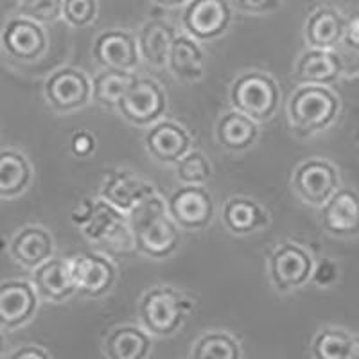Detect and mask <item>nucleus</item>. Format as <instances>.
Wrapping results in <instances>:
<instances>
[{"label": "nucleus", "instance_id": "1", "mask_svg": "<svg viewBox=\"0 0 359 359\" xmlns=\"http://www.w3.org/2000/svg\"><path fill=\"white\" fill-rule=\"evenodd\" d=\"M137 252L155 261L171 257L180 246V226L168 212V205L158 194L139 203L128 214Z\"/></svg>", "mask_w": 359, "mask_h": 359}, {"label": "nucleus", "instance_id": "2", "mask_svg": "<svg viewBox=\"0 0 359 359\" xmlns=\"http://www.w3.org/2000/svg\"><path fill=\"white\" fill-rule=\"evenodd\" d=\"M194 302L172 286H155L139 302L140 325L155 338H169L184 327Z\"/></svg>", "mask_w": 359, "mask_h": 359}, {"label": "nucleus", "instance_id": "3", "mask_svg": "<svg viewBox=\"0 0 359 359\" xmlns=\"http://www.w3.org/2000/svg\"><path fill=\"white\" fill-rule=\"evenodd\" d=\"M339 99L329 86L298 85L287 101L291 128L302 137L327 130L338 118Z\"/></svg>", "mask_w": 359, "mask_h": 359}, {"label": "nucleus", "instance_id": "4", "mask_svg": "<svg viewBox=\"0 0 359 359\" xmlns=\"http://www.w3.org/2000/svg\"><path fill=\"white\" fill-rule=\"evenodd\" d=\"M232 108L248 115L255 123H268L280 107V88L268 72L248 70L230 86Z\"/></svg>", "mask_w": 359, "mask_h": 359}, {"label": "nucleus", "instance_id": "5", "mask_svg": "<svg viewBox=\"0 0 359 359\" xmlns=\"http://www.w3.org/2000/svg\"><path fill=\"white\" fill-rule=\"evenodd\" d=\"M117 111L133 126L149 128L168 111V95L160 83L135 76L133 83L118 102Z\"/></svg>", "mask_w": 359, "mask_h": 359}, {"label": "nucleus", "instance_id": "6", "mask_svg": "<svg viewBox=\"0 0 359 359\" xmlns=\"http://www.w3.org/2000/svg\"><path fill=\"white\" fill-rule=\"evenodd\" d=\"M0 49L13 62L34 63L49 49V36L43 24L15 15L0 31Z\"/></svg>", "mask_w": 359, "mask_h": 359}, {"label": "nucleus", "instance_id": "7", "mask_svg": "<svg viewBox=\"0 0 359 359\" xmlns=\"http://www.w3.org/2000/svg\"><path fill=\"white\" fill-rule=\"evenodd\" d=\"M314 259L304 246L297 243H282L268 259V273L271 284L280 293L300 290L313 278Z\"/></svg>", "mask_w": 359, "mask_h": 359}, {"label": "nucleus", "instance_id": "8", "mask_svg": "<svg viewBox=\"0 0 359 359\" xmlns=\"http://www.w3.org/2000/svg\"><path fill=\"white\" fill-rule=\"evenodd\" d=\"M83 233L88 241L110 250L135 248L131 236L128 214L118 210L107 200H94L92 214L81 226Z\"/></svg>", "mask_w": 359, "mask_h": 359}, {"label": "nucleus", "instance_id": "9", "mask_svg": "<svg viewBox=\"0 0 359 359\" xmlns=\"http://www.w3.org/2000/svg\"><path fill=\"white\" fill-rule=\"evenodd\" d=\"M168 212L180 230L200 232L214 219V198L205 185H185L176 189L165 201Z\"/></svg>", "mask_w": 359, "mask_h": 359}, {"label": "nucleus", "instance_id": "10", "mask_svg": "<svg viewBox=\"0 0 359 359\" xmlns=\"http://www.w3.org/2000/svg\"><path fill=\"white\" fill-rule=\"evenodd\" d=\"M45 101L57 114L81 110L92 101V81L74 67L54 70L43 83Z\"/></svg>", "mask_w": 359, "mask_h": 359}, {"label": "nucleus", "instance_id": "11", "mask_svg": "<svg viewBox=\"0 0 359 359\" xmlns=\"http://www.w3.org/2000/svg\"><path fill=\"white\" fill-rule=\"evenodd\" d=\"M233 9L229 0H189L182 11L185 33L198 41H210L229 31Z\"/></svg>", "mask_w": 359, "mask_h": 359}, {"label": "nucleus", "instance_id": "12", "mask_svg": "<svg viewBox=\"0 0 359 359\" xmlns=\"http://www.w3.org/2000/svg\"><path fill=\"white\" fill-rule=\"evenodd\" d=\"M291 187L306 205L322 207L339 189V172L329 160L314 156L294 169Z\"/></svg>", "mask_w": 359, "mask_h": 359}, {"label": "nucleus", "instance_id": "13", "mask_svg": "<svg viewBox=\"0 0 359 359\" xmlns=\"http://www.w3.org/2000/svg\"><path fill=\"white\" fill-rule=\"evenodd\" d=\"M40 297L31 280L9 278L0 282V329L18 331L36 316Z\"/></svg>", "mask_w": 359, "mask_h": 359}, {"label": "nucleus", "instance_id": "14", "mask_svg": "<svg viewBox=\"0 0 359 359\" xmlns=\"http://www.w3.org/2000/svg\"><path fill=\"white\" fill-rule=\"evenodd\" d=\"M74 286L81 297L101 298L108 294L117 280L114 262L97 252H81L70 259Z\"/></svg>", "mask_w": 359, "mask_h": 359}, {"label": "nucleus", "instance_id": "15", "mask_svg": "<svg viewBox=\"0 0 359 359\" xmlns=\"http://www.w3.org/2000/svg\"><path fill=\"white\" fill-rule=\"evenodd\" d=\"M92 56L101 69L126 72H135L142 62L137 38L126 29L118 27L107 29L97 34L92 45Z\"/></svg>", "mask_w": 359, "mask_h": 359}, {"label": "nucleus", "instance_id": "16", "mask_svg": "<svg viewBox=\"0 0 359 359\" xmlns=\"http://www.w3.org/2000/svg\"><path fill=\"white\" fill-rule=\"evenodd\" d=\"M147 155L163 165H175L185 153L192 149V139L182 124L160 118L149 126L144 137Z\"/></svg>", "mask_w": 359, "mask_h": 359}, {"label": "nucleus", "instance_id": "17", "mask_svg": "<svg viewBox=\"0 0 359 359\" xmlns=\"http://www.w3.org/2000/svg\"><path fill=\"white\" fill-rule=\"evenodd\" d=\"M320 223L327 233L334 237L359 236V194L352 189L339 187L322 205Z\"/></svg>", "mask_w": 359, "mask_h": 359}, {"label": "nucleus", "instance_id": "18", "mask_svg": "<svg viewBox=\"0 0 359 359\" xmlns=\"http://www.w3.org/2000/svg\"><path fill=\"white\" fill-rule=\"evenodd\" d=\"M343 72V60L334 49L309 47L294 63L293 79L297 85L332 86L339 81Z\"/></svg>", "mask_w": 359, "mask_h": 359}, {"label": "nucleus", "instance_id": "19", "mask_svg": "<svg viewBox=\"0 0 359 359\" xmlns=\"http://www.w3.org/2000/svg\"><path fill=\"white\" fill-rule=\"evenodd\" d=\"M155 187L149 182L135 176L130 169H115L102 180L99 196L107 200L118 210L130 214L146 198L155 194Z\"/></svg>", "mask_w": 359, "mask_h": 359}, {"label": "nucleus", "instance_id": "20", "mask_svg": "<svg viewBox=\"0 0 359 359\" xmlns=\"http://www.w3.org/2000/svg\"><path fill=\"white\" fill-rule=\"evenodd\" d=\"M54 237L40 224L22 226L9 243V255L13 261L31 271L54 257Z\"/></svg>", "mask_w": 359, "mask_h": 359}, {"label": "nucleus", "instance_id": "21", "mask_svg": "<svg viewBox=\"0 0 359 359\" xmlns=\"http://www.w3.org/2000/svg\"><path fill=\"white\" fill-rule=\"evenodd\" d=\"M31 282L43 302L62 304L78 293L70 273V261L62 257H50L34 268Z\"/></svg>", "mask_w": 359, "mask_h": 359}, {"label": "nucleus", "instance_id": "22", "mask_svg": "<svg viewBox=\"0 0 359 359\" xmlns=\"http://www.w3.org/2000/svg\"><path fill=\"white\" fill-rule=\"evenodd\" d=\"M223 226L233 236L261 232L269 224V214L259 201L246 196H233L224 201L221 210Z\"/></svg>", "mask_w": 359, "mask_h": 359}, {"label": "nucleus", "instance_id": "23", "mask_svg": "<svg viewBox=\"0 0 359 359\" xmlns=\"http://www.w3.org/2000/svg\"><path fill=\"white\" fill-rule=\"evenodd\" d=\"M151 348L153 336L142 325L114 327L102 343V352L110 359H144Z\"/></svg>", "mask_w": 359, "mask_h": 359}, {"label": "nucleus", "instance_id": "24", "mask_svg": "<svg viewBox=\"0 0 359 359\" xmlns=\"http://www.w3.org/2000/svg\"><path fill=\"white\" fill-rule=\"evenodd\" d=\"M169 72L184 83L200 81L205 70V54L198 40L185 34H176L169 49L168 65Z\"/></svg>", "mask_w": 359, "mask_h": 359}, {"label": "nucleus", "instance_id": "25", "mask_svg": "<svg viewBox=\"0 0 359 359\" xmlns=\"http://www.w3.org/2000/svg\"><path fill=\"white\" fill-rule=\"evenodd\" d=\"M178 31L175 25L168 20H147L137 34V43H139L140 57L147 65L162 69L168 65L169 49H171L172 40L176 38Z\"/></svg>", "mask_w": 359, "mask_h": 359}, {"label": "nucleus", "instance_id": "26", "mask_svg": "<svg viewBox=\"0 0 359 359\" xmlns=\"http://www.w3.org/2000/svg\"><path fill=\"white\" fill-rule=\"evenodd\" d=\"M345 18L334 8H316L306 20L304 38L309 47L316 49H334L343 41Z\"/></svg>", "mask_w": 359, "mask_h": 359}, {"label": "nucleus", "instance_id": "27", "mask_svg": "<svg viewBox=\"0 0 359 359\" xmlns=\"http://www.w3.org/2000/svg\"><path fill=\"white\" fill-rule=\"evenodd\" d=\"M257 137L259 123L233 108L221 115L216 124L217 142L230 153L246 151L257 142Z\"/></svg>", "mask_w": 359, "mask_h": 359}, {"label": "nucleus", "instance_id": "28", "mask_svg": "<svg viewBox=\"0 0 359 359\" xmlns=\"http://www.w3.org/2000/svg\"><path fill=\"white\" fill-rule=\"evenodd\" d=\"M33 182V165L18 149H0V200L22 196Z\"/></svg>", "mask_w": 359, "mask_h": 359}, {"label": "nucleus", "instance_id": "29", "mask_svg": "<svg viewBox=\"0 0 359 359\" xmlns=\"http://www.w3.org/2000/svg\"><path fill=\"white\" fill-rule=\"evenodd\" d=\"M135 76L137 74L126 70L102 69L92 79V99L99 107L117 110L118 102L131 86Z\"/></svg>", "mask_w": 359, "mask_h": 359}, {"label": "nucleus", "instance_id": "30", "mask_svg": "<svg viewBox=\"0 0 359 359\" xmlns=\"http://www.w3.org/2000/svg\"><path fill=\"white\" fill-rule=\"evenodd\" d=\"M196 359H239L243 355L241 347L233 336L223 331H212L201 336L191 351Z\"/></svg>", "mask_w": 359, "mask_h": 359}, {"label": "nucleus", "instance_id": "31", "mask_svg": "<svg viewBox=\"0 0 359 359\" xmlns=\"http://www.w3.org/2000/svg\"><path fill=\"white\" fill-rule=\"evenodd\" d=\"M352 336L343 329L325 327L313 341V355L318 359H348Z\"/></svg>", "mask_w": 359, "mask_h": 359}, {"label": "nucleus", "instance_id": "32", "mask_svg": "<svg viewBox=\"0 0 359 359\" xmlns=\"http://www.w3.org/2000/svg\"><path fill=\"white\" fill-rule=\"evenodd\" d=\"M176 178L185 185H205L212 178V165L203 151L191 149L175 163Z\"/></svg>", "mask_w": 359, "mask_h": 359}, {"label": "nucleus", "instance_id": "33", "mask_svg": "<svg viewBox=\"0 0 359 359\" xmlns=\"http://www.w3.org/2000/svg\"><path fill=\"white\" fill-rule=\"evenodd\" d=\"M63 0H18V15L38 24H54L62 18Z\"/></svg>", "mask_w": 359, "mask_h": 359}, {"label": "nucleus", "instance_id": "34", "mask_svg": "<svg viewBox=\"0 0 359 359\" xmlns=\"http://www.w3.org/2000/svg\"><path fill=\"white\" fill-rule=\"evenodd\" d=\"M97 13V0H63L62 18L74 29H83L94 24Z\"/></svg>", "mask_w": 359, "mask_h": 359}, {"label": "nucleus", "instance_id": "35", "mask_svg": "<svg viewBox=\"0 0 359 359\" xmlns=\"http://www.w3.org/2000/svg\"><path fill=\"white\" fill-rule=\"evenodd\" d=\"M282 0H236V8L246 15H269L280 8Z\"/></svg>", "mask_w": 359, "mask_h": 359}, {"label": "nucleus", "instance_id": "36", "mask_svg": "<svg viewBox=\"0 0 359 359\" xmlns=\"http://www.w3.org/2000/svg\"><path fill=\"white\" fill-rule=\"evenodd\" d=\"M95 146H97V140L90 131H78L74 135L72 140H70V149L76 156L79 158H88L92 153L95 151Z\"/></svg>", "mask_w": 359, "mask_h": 359}, {"label": "nucleus", "instance_id": "37", "mask_svg": "<svg viewBox=\"0 0 359 359\" xmlns=\"http://www.w3.org/2000/svg\"><path fill=\"white\" fill-rule=\"evenodd\" d=\"M343 41L352 50L359 53V11L352 13L351 17L345 18V33H343Z\"/></svg>", "mask_w": 359, "mask_h": 359}, {"label": "nucleus", "instance_id": "38", "mask_svg": "<svg viewBox=\"0 0 359 359\" xmlns=\"http://www.w3.org/2000/svg\"><path fill=\"white\" fill-rule=\"evenodd\" d=\"M49 351H45L40 345H33V343H27L24 347L9 352V358L11 359H45L49 358Z\"/></svg>", "mask_w": 359, "mask_h": 359}, {"label": "nucleus", "instance_id": "39", "mask_svg": "<svg viewBox=\"0 0 359 359\" xmlns=\"http://www.w3.org/2000/svg\"><path fill=\"white\" fill-rule=\"evenodd\" d=\"M92 208H94V200L85 198V200L79 201V203L76 205V208L72 210V214H70V219H72V223L78 224L79 229H81L83 224L86 223V219L90 217V214H92Z\"/></svg>", "mask_w": 359, "mask_h": 359}, {"label": "nucleus", "instance_id": "40", "mask_svg": "<svg viewBox=\"0 0 359 359\" xmlns=\"http://www.w3.org/2000/svg\"><path fill=\"white\" fill-rule=\"evenodd\" d=\"M153 4L162 6V8H184L189 0H151Z\"/></svg>", "mask_w": 359, "mask_h": 359}, {"label": "nucleus", "instance_id": "41", "mask_svg": "<svg viewBox=\"0 0 359 359\" xmlns=\"http://www.w3.org/2000/svg\"><path fill=\"white\" fill-rule=\"evenodd\" d=\"M348 359H359V336H352Z\"/></svg>", "mask_w": 359, "mask_h": 359}, {"label": "nucleus", "instance_id": "42", "mask_svg": "<svg viewBox=\"0 0 359 359\" xmlns=\"http://www.w3.org/2000/svg\"><path fill=\"white\" fill-rule=\"evenodd\" d=\"M6 351V336H4V331L0 329V355L4 354Z\"/></svg>", "mask_w": 359, "mask_h": 359}]
</instances>
